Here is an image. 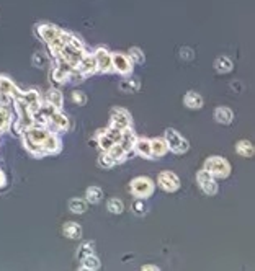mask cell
I'll list each match as a JSON object with an SVG mask.
<instances>
[{
	"label": "cell",
	"mask_w": 255,
	"mask_h": 271,
	"mask_svg": "<svg viewBox=\"0 0 255 271\" xmlns=\"http://www.w3.org/2000/svg\"><path fill=\"white\" fill-rule=\"evenodd\" d=\"M235 152H237V155L240 157H245V158H250L253 157V144L250 141H245V139H242L237 144H235Z\"/></svg>",
	"instance_id": "cell-22"
},
{
	"label": "cell",
	"mask_w": 255,
	"mask_h": 271,
	"mask_svg": "<svg viewBox=\"0 0 255 271\" xmlns=\"http://www.w3.org/2000/svg\"><path fill=\"white\" fill-rule=\"evenodd\" d=\"M98 165H100V167H103V168H111L115 163H113V160H111V158L103 152V154L98 157Z\"/></svg>",
	"instance_id": "cell-36"
},
{
	"label": "cell",
	"mask_w": 255,
	"mask_h": 271,
	"mask_svg": "<svg viewBox=\"0 0 255 271\" xmlns=\"http://www.w3.org/2000/svg\"><path fill=\"white\" fill-rule=\"evenodd\" d=\"M136 139H137V136L134 134V131L131 129V128H126V129H123L121 139H120V142H118V144H120L121 147L129 154V152H133V147H134Z\"/></svg>",
	"instance_id": "cell-14"
},
{
	"label": "cell",
	"mask_w": 255,
	"mask_h": 271,
	"mask_svg": "<svg viewBox=\"0 0 255 271\" xmlns=\"http://www.w3.org/2000/svg\"><path fill=\"white\" fill-rule=\"evenodd\" d=\"M102 266L100 258L95 256L94 253H89L80 258V269H89V271H95Z\"/></svg>",
	"instance_id": "cell-21"
},
{
	"label": "cell",
	"mask_w": 255,
	"mask_h": 271,
	"mask_svg": "<svg viewBox=\"0 0 255 271\" xmlns=\"http://www.w3.org/2000/svg\"><path fill=\"white\" fill-rule=\"evenodd\" d=\"M129 59L134 64H144V62H146V56H144V52L139 48H131L129 49Z\"/></svg>",
	"instance_id": "cell-32"
},
{
	"label": "cell",
	"mask_w": 255,
	"mask_h": 271,
	"mask_svg": "<svg viewBox=\"0 0 255 271\" xmlns=\"http://www.w3.org/2000/svg\"><path fill=\"white\" fill-rule=\"evenodd\" d=\"M154 188V182L149 176H136L129 183L131 195L136 198H142V200H147L149 196H152Z\"/></svg>",
	"instance_id": "cell-1"
},
{
	"label": "cell",
	"mask_w": 255,
	"mask_h": 271,
	"mask_svg": "<svg viewBox=\"0 0 255 271\" xmlns=\"http://www.w3.org/2000/svg\"><path fill=\"white\" fill-rule=\"evenodd\" d=\"M105 154H107L111 160H113V163L116 165V163H121L123 160H126V155H128V152L124 150L120 144H113L111 147L108 149V150H105Z\"/></svg>",
	"instance_id": "cell-17"
},
{
	"label": "cell",
	"mask_w": 255,
	"mask_h": 271,
	"mask_svg": "<svg viewBox=\"0 0 255 271\" xmlns=\"http://www.w3.org/2000/svg\"><path fill=\"white\" fill-rule=\"evenodd\" d=\"M214 120L216 123H219V124H231L234 121V113H232V110H229L226 107H218L214 110Z\"/></svg>",
	"instance_id": "cell-19"
},
{
	"label": "cell",
	"mask_w": 255,
	"mask_h": 271,
	"mask_svg": "<svg viewBox=\"0 0 255 271\" xmlns=\"http://www.w3.org/2000/svg\"><path fill=\"white\" fill-rule=\"evenodd\" d=\"M107 209L111 214H121L124 211V204L121 200H118V198H111V200H108V203H107Z\"/></svg>",
	"instance_id": "cell-29"
},
{
	"label": "cell",
	"mask_w": 255,
	"mask_h": 271,
	"mask_svg": "<svg viewBox=\"0 0 255 271\" xmlns=\"http://www.w3.org/2000/svg\"><path fill=\"white\" fill-rule=\"evenodd\" d=\"M167 152H168V147H167L165 139L162 137L150 139V155H152V158H159L162 155H165Z\"/></svg>",
	"instance_id": "cell-13"
},
{
	"label": "cell",
	"mask_w": 255,
	"mask_h": 271,
	"mask_svg": "<svg viewBox=\"0 0 255 271\" xmlns=\"http://www.w3.org/2000/svg\"><path fill=\"white\" fill-rule=\"evenodd\" d=\"M31 62H33V65H35V67L43 69L44 65H46V62H48V57H46L44 54H41V52H35V54H33V57H31Z\"/></svg>",
	"instance_id": "cell-33"
},
{
	"label": "cell",
	"mask_w": 255,
	"mask_h": 271,
	"mask_svg": "<svg viewBox=\"0 0 255 271\" xmlns=\"http://www.w3.org/2000/svg\"><path fill=\"white\" fill-rule=\"evenodd\" d=\"M139 88H141L139 78H124V80L120 82V90H123V92H131V94H134V92H139Z\"/></svg>",
	"instance_id": "cell-26"
},
{
	"label": "cell",
	"mask_w": 255,
	"mask_h": 271,
	"mask_svg": "<svg viewBox=\"0 0 255 271\" xmlns=\"http://www.w3.org/2000/svg\"><path fill=\"white\" fill-rule=\"evenodd\" d=\"M232 67H234V62L226 56H221L214 61V69L216 72H219V74H227V72L232 70Z\"/></svg>",
	"instance_id": "cell-23"
},
{
	"label": "cell",
	"mask_w": 255,
	"mask_h": 271,
	"mask_svg": "<svg viewBox=\"0 0 255 271\" xmlns=\"http://www.w3.org/2000/svg\"><path fill=\"white\" fill-rule=\"evenodd\" d=\"M183 103H185V107L190 108V110H200L203 108V97L200 94H196V92H187L185 97H183Z\"/></svg>",
	"instance_id": "cell-18"
},
{
	"label": "cell",
	"mask_w": 255,
	"mask_h": 271,
	"mask_svg": "<svg viewBox=\"0 0 255 271\" xmlns=\"http://www.w3.org/2000/svg\"><path fill=\"white\" fill-rule=\"evenodd\" d=\"M180 56H182L183 59H187V61H192V59L195 57V52H193L192 49H188V48H183V49L180 51Z\"/></svg>",
	"instance_id": "cell-37"
},
{
	"label": "cell",
	"mask_w": 255,
	"mask_h": 271,
	"mask_svg": "<svg viewBox=\"0 0 255 271\" xmlns=\"http://www.w3.org/2000/svg\"><path fill=\"white\" fill-rule=\"evenodd\" d=\"M10 128V111L0 105V133H5Z\"/></svg>",
	"instance_id": "cell-28"
},
{
	"label": "cell",
	"mask_w": 255,
	"mask_h": 271,
	"mask_svg": "<svg viewBox=\"0 0 255 271\" xmlns=\"http://www.w3.org/2000/svg\"><path fill=\"white\" fill-rule=\"evenodd\" d=\"M103 133L107 134V136H108V137H110V139H111V141H113V142H120L123 129H120V128L113 126V124H110V128L103 129Z\"/></svg>",
	"instance_id": "cell-31"
},
{
	"label": "cell",
	"mask_w": 255,
	"mask_h": 271,
	"mask_svg": "<svg viewBox=\"0 0 255 271\" xmlns=\"http://www.w3.org/2000/svg\"><path fill=\"white\" fill-rule=\"evenodd\" d=\"M131 115L128 113L126 110L123 108H113L111 110V124L120 129H126V128H131Z\"/></svg>",
	"instance_id": "cell-8"
},
{
	"label": "cell",
	"mask_w": 255,
	"mask_h": 271,
	"mask_svg": "<svg viewBox=\"0 0 255 271\" xmlns=\"http://www.w3.org/2000/svg\"><path fill=\"white\" fill-rule=\"evenodd\" d=\"M205 170L209 171L214 178H227L229 173H231V165H229L226 158L213 155L205 160Z\"/></svg>",
	"instance_id": "cell-2"
},
{
	"label": "cell",
	"mask_w": 255,
	"mask_h": 271,
	"mask_svg": "<svg viewBox=\"0 0 255 271\" xmlns=\"http://www.w3.org/2000/svg\"><path fill=\"white\" fill-rule=\"evenodd\" d=\"M165 142H167V147L170 152H174V154L177 155H182V154H185V152L188 150L190 147V144L185 137H183L182 134L177 133L175 129L172 128H167L165 129Z\"/></svg>",
	"instance_id": "cell-3"
},
{
	"label": "cell",
	"mask_w": 255,
	"mask_h": 271,
	"mask_svg": "<svg viewBox=\"0 0 255 271\" xmlns=\"http://www.w3.org/2000/svg\"><path fill=\"white\" fill-rule=\"evenodd\" d=\"M0 94L9 95V97H12V98H17V97L22 95V92L18 90V87L10 80V78L0 77Z\"/></svg>",
	"instance_id": "cell-15"
},
{
	"label": "cell",
	"mask_w": 255,
	"mask_h": 271,
	"mask_svg": "<svg viewBox=\"0 0 255 271\" xmlns=\"http://www.w3.org/2000/svg\"><path fill=\"white\" fill-rule=\"evenodd\" d=\"M196 182H198L200 190L206 196H214L216 193H218L219 187H218V183H216V178L209 173V171H206L205 168L196 173Z\"/></svg>",
	"instance_id": "cell-4"
},
{
	"label": "cell",
	"mask_w": 255,
	"mask_h": 271,
	"mask_svg": "<svg viewBox=\"0 0 255 271\" xmlns=\"http://www.w3.org/2000/svg\"><path fill=\"white\" fill-rule=\"evenodd\" d=\"M61 31L62 30H59L56 25H39L38 26V35H39V38H41L46 44L51 43L52 39H54Z\"/></svg>",
	"instance_id": "cell-12"
},
{
	"label": "cell",
	"mask_w": 255,
	"mask_h": 271,
	"mask_svg": "<svg viewBox=\"0 0 255 271\" xmlns=\"http://www.w3.org/2000/svg\"><path fill=\"white\" fill-rule=\"evenodd\" d=\"M85 196H87V203L90 204H98L102 200H103V190L98 188V187H90L85 191Z\"/></svg>",
	"instance_id": "cell-24"
},
{
	"label": "cell",
	"mask_w": 255,
	"mask_h": 271,
	"mask_svg": "<svg viewBox=\"0 0 255 271\" xmlns=\"http://www.w3.org/2000/svg\"><path fill=\"white\" fill-rule=\"evenodd\" d=\"M72 100H74V103H77L78 107H83V105L87 103V95L80 90H75L72 92Z\"/></svg>",
	"instance_id": "cell-35"
},
{
	"label": "cell",
	"mask_w": 255,
	"mask_h": 271,
	"mask_svg": "<svg viewBox=\"0 0 255 271\" xmlns=\"http://www.w3.org/2000/svg\"><path fill=\"white\" fill-rule=\"evenodd\" d=\"M94 57H95V62H97V69L100 72H111L113 70V65H111V54L105 49V48H98L94 52Z\"/></svg>",
	"instance_id": "cell-9"
},
{
	"label": "cell",
	"mask_w": 255,
	"mask_h": 271,
	"mask_svg": "<svg viewBox=\"0 0 255 271\" xmlns=\"http://www.w3.org/2000/svg\"><path fill=\"white\" fill-rule=\"evenodd\" d=\"M72 70H74V69H72L69 64H65L62 61H57L56 67L52 69V72H51V78L56 83H65L69 80V74Z\"/></svg>",
	"instance_id": "cell-10"
},
{
	"label": "cell",
	"mask_w": 255,
	"mask_h": 271,
	"mask_svg": "<svg viewBox=\"0 0 255 271\" xmlns=\"http://www.w3.org/2000/svg\"><path fill=\"white\" fill-rule=\"evenodd\" d=\"M62 102H64V97L57 88L48 90V103L51 105V107H54L56 110H61L62 108Z\"/></svg>",
	"instance_id": "cell-25"
},
{
	"label": "cell",
	"mask_w": 255,
	"mask_h": 271,
	"mask_svg": "<svg viewBox=\"0 0 255 271\" xmlns=\"http://www.w3.org/2000/svg\"><path fill=\"white\" fill-rule=\"evenodd\" d=\"M142 271H149V269H152V271H159V266L157 265H142L141 266Z\"/></svg>",
	"instance_id": "cell-38"
},
{
	"label": "cell",
	"mask_w": 255,
	"mask_h": 271,
	"mask_svg": "<svg viewBox=\"0 0 255 271\" xmlns=\"http://www.w3.org/2000/svg\"><path fill=\"white\" fill-rule=\"evenodd\" d=\"M94 247H95L94 242H83L80 245V248H78L77 256H78V258H82V256H85V255L94 253Z\"/></svg>",
	"instance_id": "cell-34"
},
{
	"label": "cell",
	"mask_w": 255,
	"mask_h": 271,
	"mask_svg": "<svg viewBox=\"0 0 255 271\" xmlns=\"http://www.w3.org/2000/svg\"><path fill=\"white\" fill-rule=\"evenodd\" d=\"M147 204H146V201L142 200V198H136L134 200V203H133V213L134 214H137V216H144L147 213Z\"/></svg>",
	"instance_id": "cell-30"
},
{
	"label": "cell",
	"mask_w": 255,
	"mask_h": 271,
	"mask_svg": "<svg viewBox=\"0 0 255 271\" xmlns=\"http://www.w3.org/2000/svg\"><path fill=\"white\" fill-rule=\"evenodd\" d=\"M62 234L67 237V239H72V240L80 239V237H82V227H80V224H77V222H74V221L65 222L64 227H62Z\"/></svg>",
	"instance_id": "cell-20"
},
{
	"label": "cell",
	"mask_w": 255,
	"mask_h": 271,
	"mask_svg": "<svg viewBox=\"0 0 255 271\" xmlns=\"http://www.w3.org/2000/svg\"><path fill=\"white\" fill-rule=\"evenodd\" d=\"M133 150L136 152L137 155H141L144 158H152V155H150V139L137 137L136 142H134Z\"/></svg>",
	"instance_id": "cell-16"
},
{
	"label": "cell",
	"mask_w": 255,
	"mask_h": 271,
	"mask_svg": "<svg viewBox=\"0 0 255 271\" xmlns=\"http://www.w3.org/2000/svg\"><path fill=\"white\" fill-rule=\"evenodd\" d=\"M51 124L56 129H61V131H67L70 128L69 118L65 116L64 113H61L59 110H52L51 113L48 115V126H51Z\"/></svg>",
	"instance_id": "cell-11"
},
{
	"label": "cell",
	"mask_w": 255,
	"mask_h": 271,
	"mask_svg": "<svg viewBox=\"0 0 255 271\" xmlns=\"http://www.w3.org/2000/svg\"><path fill=\"white\" fill-rule=\"evenodd\" d=\"M111 65H113V70L121 75H129L133 72V61L129 59V56H124L121 52L111 54Z\"/></svg>",
	"instance_id": "cell-6"
},
{
	"label": "cell",
	"mask_w": 255,
	"mask_h": 271,
	"mask_svg": "<svg viewBox=\"0 0 255 271\" xmlns=\"http://www.w3.org/2000/svg\"><path fill=\"white\" fill-rule=\"evenodd\" d=\"M74 70L75 72H78L83 78L85 77H89V75H94L95 72L98 70L97 69V62H95V57H94V54H85L82 56V59L78 61V64L74 67Z\"/></svg>",
	"instance_id": "cell-7"
},
{
	"label": "cell",
	"mask_w": 255,
	"mask_h": 271,
	"mask_svg": "<svg viewBox=\"0 0 255 271\" xmlns=\"http://www.w3.org/2000/svg\"><path fill=\"white\" fill-rule=\"evenodd\" d=\"M157 185L167 193H175L177 190L180 188V178L177 176V173L170 170L165 171H160L159 176H157Z\"/></svg>",
	"instance_id": "cell-5"
},
{
	"label": "cell",
	"mask_w": 255,
	"mask_h": 271,
	"mask_svg": "<svg viewBox=\"0 0 255 271\" xmlns=\"http://www.w3.org/2000/svg\"><path fill=\"white\" fill-rule=\"evenodd\" d=\"M5 185H7V175L0 170V188H4Z\"/></svg>",
	"instance_id": "cell-39"
},
{
	"label": "cell",
	"mask_w": 255,
	"mask_h": 271,
	"mask_svg": "<svg viewBox=\"0 0 255 271\" xmlns=\"http://www.w3.org/2000/svg\"><path fill=\"white\" fill-rule=\"evenodd\" d=\"M87 204L89 203L85 200H80V198H72L69 201V209L74 214H83L85 211H87Z\"/></svg>",
	"instance_id": "cell-27"
}]
</instances>
